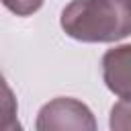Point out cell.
<instances>
[{"mask_svg":"<svg viewBox=\"0 0 131 131\" xmlns=\"http://www.w3.org/2000/svg\"><path fill=\"white\" fill-rule=\"evenodd\" d=\"M61 29L82 43H115L131 35V0H72Z\"/></svg>","mask_w":131,"mask_h":131,"instance_id":"cell-1","label":"cell"},{"mask_svg":"<svg viewBox=\"0 0 131 131\" xmlns=\"http://www.w3.org/2000/svg\"><path fill=\"white\" fill-rule=\"evenodd\" d=\"M2 2L16 16H31L43 6V0H2Z\"/></svg>","mask_w":131,"mask_h":131,"instance_id":"cell-5","label":"cell"},{"mask_svg":"<svg viewBox=\"0 0 131 131\" xmlns=\"http://www.w3.org/2000/svg\"><path fill=\"white\" fill-rule=\"evenodd\" d=\"M111 129L115 131L131 129V102L129 100H119L111 108Z\"/></svg>","mask_w":131,"mask_h":131,"instance_id":"cell-4","label":"cell"},{"mask_svg":"<svg viewBox=\"0 0 131 131\" xmlns=\"http://www.w3.org/2000/svg\"><path fill=\"white\" fill-rule=\"evenodd\" d=\"M37 131H53V129H96V121L92 111L70 96H59L41 106L35 123Z\"/></svg>","mask_w":131,"mask_h":131,"instance_id":"cell-2","label":"cell"},{"mask_svg":"<svg viewBox=\"0 0 131 131\" xmlns=\"http://www.w3.org/2000/svg\"><path fill=\"white\" fill-rule=\"evenodd\" d=\"M100 66L106 88L121 100L131 102V43L108 49Z\"/></svg>","mask_w":131,"mask_h":131,"instance_id":"cell-3","label":"cell"}]
</instances>
